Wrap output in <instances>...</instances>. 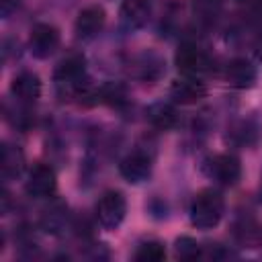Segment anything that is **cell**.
<instances>
[{"mask_svg":"<svg viewBox=\"0 0 262 262\" xmlns=\"http://www.w3.org/2000/svg\"><path fill=\"white\" fill-rule=\"evenodd\" d=\"M223 209H225V203L217 190L213 188L201 190L190 205V223L196 229H213L221 221Z\"/></svg>","mask_w":262,"mask_h":262,"instance_id":"obj_1","label":"cell"},{"mask_svg":"<svg viewBox=\"0 0 262 262\" xmlns=\"http://www.w3.org/2000/svg\"><path fill=\"white\" fill-rule=\"evenodd\" d=\"M127 213V203L125 196L117 190L104 192L96 205V219L104 229H117Z\"/></svg>","mask_w":262,"mask_h":262,"instance_id":"obj_2","label":"cell"},{"mask_svg":"<svg viewBox=\"0 0 262 262\" xmlns=\"http://www.w3.org/2000/svg\"><path fill=\"white\" fill-rule=\"evenodd\" d=\"M59 45V31L49 23H37L29 35V49L35 57L45 59L49 57Z\"/></svg>","mask_w":262,"mask_h":262,"instance_id":"obj_3","label":"cell"},{"mask_svg":"<svg viewBox=\"0 0 262 262\" xmlns=\"http://www.w3.org/2000/svg\"><path fill=\"white\" fill-rule=\"evenodd\" d=\"M84 66H86L84 57L78 55V53H72V55H68L66 59H61L57 63L53 78L59 86H66V88L74 90L76 94H80L84 90L82 88V78H84V70H86Z\"/></svg>","mask_w":262,"mask_h":262,"instance_id":"obj_4","label":"cell"},{"mask_svg":"<svg viewBox=\"0 0 262 262\" xmlns=\"http://www.w3.org/2000/svg\"><path fill=\"white\" fill-rule=\"evenodd\" d=\"M174 63L178 68V72H182L184 76H201L203 72L209 70V57L196 47V45H190V43H182L174 55Z\"/></svg>","mask_w":262,"mask_h":262,"instance_id":"obj_5","label":"cell"},{"mask_svg":"<svg viewBox=\"0 0 262 262\" xmlns=\"http://www.w3.org/2000/svg\"><path fill=\"white\" fill-rule=\"evenodd\" d=\"M55 186H57V178H55L53 168L47 164H37L29 172L25 190L35 199H45L55 192Z\"/></svg>","mask_w":262,"mask_h":262,"instance_id":"obj_6","label":"cell"},{"mask_svg":"<svg viewBox=\"0 0 262 262\" xmlns=\"http://www.w3.org/2000/svg\"><path fill=\"white\" fill-rule=\"evenodd\" d=\"M207 172L219 180L221 184L225 186H231L239 180L242 176V166H239V160L235 156H229V154H221V156H213L207 164Z\"/></svg>","mask_w":262,"mask_h":262,"instance_id":"obj_7","label":"cell"},{"mask_svg":"<svg viewBox=\"0 0 262 262\" xmlns=\"http://www.w3.org/2000/svg\"><path fill=\"white\" fill-rule=\"evenodd\" d=\"M119 172L127 182L139 184V182L147 180V176L151 174V158L143 151H133L121 160Z\"/></svg>","mask_w":262,"mask_h":262,"instance_id":"obj_8","label":"cell"},{"mask_svg":"<svg viewBox=\"0 0 262 262\" xmlns=\"http://www.w3.org/2000/svg\"><path fill=\"white\" fill-rule=\"evenodd\" d=\"M104 20H106L104 8L98 4H90V6L82 8L76 16V25H74L76 35L80 39H90L104 27Z\"/></svg>","mask_w":262,"mask_h":262,"instance_id":"obj_9","label":"cell"},{"mask_svg":"<svg viewBox=\"0 0 262 262\" xmlns=\"http://www.w3.org/2000/svg\"><path fill=\"white\" fill-rule=\"evenodd\" d=\"M256 76H258L256 74V68L252 66V61H248L244 57H237V59L229 61L227 68H225V80H227V84L233 86V88H239V90L254 86Z\"/></svg>","mask_w":262,"mask_h":262,"instance_id":"obj_10","label":"cell"},{"mask_svg":"<svg viewBox=\"0 0 262 262\" xmlns=\"http://www.w3.org/2000/svg\"><path fill=\"white\" fill-rule=\"evenodd\" d=\"M207 94V88L203 86V82H196L194 78L186 76L182 80H174L170 86V96L180 102V104H192L199 102L203 96Z\"/></svg>","mask_w":262,"mask_h":262,"instance_id":"obj_11","label":"cell"},{"mask_svg":"<svg viewBox=\"0 0 262 262\" xmlns=\"http://www.w3.org/2000/svg\"><path fill=\"white\" fill-rule=\"evenodd\" d=\"M10 92L23 100V102H35L41 94V82L39 76L33 72H20L14 76L12 84H10Z\"/></svg>","mask_w":262,"mask_h":262,"instance_id":"obj_12","label":"cell"},{"mask_svg":"<svg viewBox=\"0 0 262 262\" xmlns=\"http://www.w3.org/2000/svg\"><path fill=\"white\" fill-rule=\"evenodd\" d=\"M149 14H151V0H123L121 4V20L131 29L143 27Z\"/></svg>","mask_w":262,"mask_h":262,"instance_id":"obj_13","label":"cell"},{"mask_svg":"<svg viewBox=\"0 0 262 262\" xmlns=\"http://www.w3.org/2000/svg\"><path fill=\"white\" fill-rule=\"evenodd\" d=\"M147 121L160 129V131H168L176 125L178 121V115H176V108L168 102H156L147 108Z\"/></svg>","mask_w":262,"mask_h":262,"instance_id":"obj_14","label":"cell"},{"mask_svg":"<svg viewBox=\"0 0 262 262\" xmlns=\"http://www.w3.org/2000/svg\"><path fill=\"white\" fill-rule=\"evenodd\" d=\"M0 166H2V174L6 178H12V176H18L25 168V158H23V151L18 147H12V145H4L2 147V158H0Z\"/></svg>","mask_w":262,"mask_h":262,"instance_id":"obj_15","label":"cell"},{"mask_svg":"<svg viewBox=\"0 0 262 262\" xmlns=\"http://www.w3.org/2000/svg\"><path fill=\"white\" fill-rule=\"evenodd\" d=\"M164 258H166V248L160 242H145L135 252V260L139 262H160Z\"/></svg>","mask_w":262,"mask_h":262,"instance_id":"obj_16","label":"cell"},{"mask_svg":"<svg viewBox=\"0 0 262 262\" xmlns=\"http://www.w3.org/2000/svg\"><path fill=\"white\" fill-rule=\"evenodd\" d=\"M174 254L180 260H194V258L201 256V246H199L196 239H192L188 235H182L174 244Z\"/></svg>","mask_w":262,"mask_h":262,"instance_id":"obj_17","label":"cell"}]
</instances>
